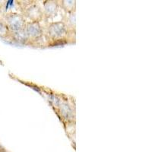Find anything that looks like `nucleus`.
Instances as JSON below:
<instances>
[{
  "mask_svg": "<svg viewBox=\"0 0 152 152\" xmlns=\"http://www.w3.org/2000/svg\"><path fill=\"white\" fill-rule=\"evenodd\" d=\"M1 151H1V150H0V152H1Z\"/></svg>",
  "mask_w": 152,
  "mask_h": 152,
  "instance_id": "obj_11",
  "label": "nucleus"
},
{
  "mask_svg": "<svg viewBox=\"0 0 152 152\" xmlns=\"http://www.w3.org/2000/svg\"><path fill=\"white\" fill-rule=\"evenodd\" d=\"M62 21L65 23L69 31L74 30L75 31V12L66 13Z\"/></svg>",
  "mask_w": 152,
  "mask_h": 152,
  "instance_id": "obj_8",
  "label": "nucleus"
},
{
  "mask_svg": "<svg viewBox=\"0 0 152 152\" xmlns=\"http://www.w3.org/2000/svg\"><path fill=\"white\" fill-rule=\"evenodd\" d=\"M11 37V31L3 20L0 19V37L6 39Z\"/></svg>",
  "mask_w": 152,
  "mask_h": 152,
  "instance_id": "obj_10",
  "label": "nucleus"
},
{
  "mask_svg": "<svg viewBox=\"0 0 152 152\" xmlns=\"http://www.w3.org/2000/svg\"><path fill=\"white\" fill-rule=\"evenodd\" d=\"M3 21L7 24L11 33L24 30L27 24L24 16L15 12H10L5 15Z\"/></svg>",
  "mask_w": 152,
  "mask_h": 152,
  "instance_id": "obj_2",
  "label": "nucleus"
},
{
  "mask_svg": "<svg viewBox=\"0 0 152 152\" xmlns=\"http://www.w3.org/2000/svg\"><path fill=\"white\" fill-rule=\"evenodd\" d=\"M59 112H60L62 117L66 119V121H72L74 115H73L72 110V108L69 104H66V103L61 104L60 107H59Z\"/></svg>",
  "mask_w": 152,
  "mask_h": 152,
  "instance_id": "obj_6",
  "label": "nucleus"
},
{
  "mask_svg": "<svg viewBox=\"0 0 152 152\" xmlns=\"http://www.w3.org/2000/svg\"><path fill=\"white\" fill-rule=\"evenodd\" d=\"M25 31L30 40H39L43 35V29L40 22H27Z\"/></svg>",
  "mask_w": 152,
  "mask_h": 152,
  "instance_id": "obj_4",
  "label": "nucleus"
},
{
  "mask_svg": "<svg viewBox=\"0 0 152 152\" xmlns=\"http://www.w3.org/2000/svg\"><path fill=\"white\" fill-rule=\"evenodd\" d=\"M69 31L63 21L50 23L47 27V34L53 42L65 40Z\"/></svg>",
  "mask_w": 152,
  "mask_h": 152,
  "instance_id": "obj_1",
  "label": "nucleus"
},
{
  "mask_svg": "<svg viewBox=\"0 0 152 152\" xmlns=\"http://www.w3.org/2000/svg\"><path fill=\"white\" fill-rule=\"evenodd\" d=\"M23 14L33 22H40L43 20V12L40 6L37 3H31L23 10Z\"/></svg>",
  "mask_w": 152,
  "mask_h": 152,
  "instance_id": "obj_3",
  "label": "nucleus"
},
{
  "mask_svg": "<svg viewBox=\"0 0 152 152\" xmlns=\"http://www.w3.org/2000/svg\"><path fill=\"white\" fill-rule=\"evenodd\" d=\"M15 41L20 43H27L29 41V37L27 34L25 29L11 33V37Z\"/></svg>",
  "mask_w": 152,
  "mask_h": 152,
  "instance_id": "obj_7",
  "label": "nucleus"
},
{
  "mask_svg": "<svg viewBox=\"0 0 152 152\" xmlns=\"http://www.w3.org/2000/svg\"><path fill=\"white\" fill-rule=\"evenodd\" d=\"M59 9V3L58 1L49 0L43 2V15L47 18H53L58 14Z\"/></svg>",
  "mask_w": 152,
  "mask_h": 152,
  "instance_id": "obj_5",
  "label": "nucleus"
},
{
  "mask_svg": "<svg viewBox=\"0 0 152 152\" xmlns=\"http://www.w3.org/2000/svg\"><path fill=\"white\" fill-rule=\"evenodd\" d=\"M61 7L66 11V13L74 12H75L76 2L71 1V0H64V1L61 2Z\"/></svg>",
  "mask_w": 152,
  "mask_h": 152,
  "instance_id": "obj_9",
  "label": "nucleus"
}]
</instances>
